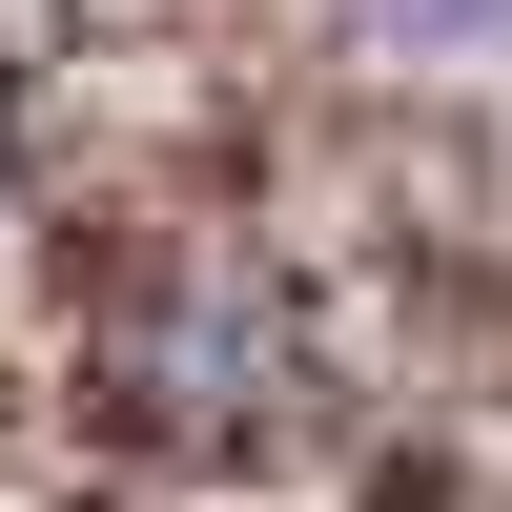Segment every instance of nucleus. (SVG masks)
<instances>
[{
  "label": "nucleus",
  "instance_id": "nucleus-1",
  "mask_svg": "<svg viewBox=\"0 0 512 512\" xmlns=\"http://www.w3.org/2000/svg\"><path fill=\"white\" fill-rule=\"evenodd\" d=\"M349 21H390V41H431V62H492V41H512V0H349Z\"/></svg>",
  "mask_w": 512,
  "mask_h": 512
}]
</instances>
